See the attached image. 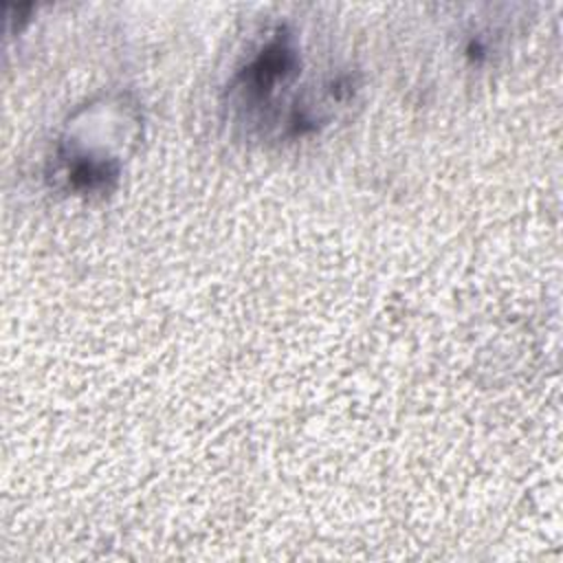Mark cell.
<instances>
[{"instance_id":"cell-1","label":"cell","mask_w":563,"mask_h":563,"mask_svg":"<svg viewBox=\"0 0 563 563\" xmlns=\"http://www.w3.org/2000/svg\"><path fill=\"white\" fill-rule=\"evenodd\" d=\"M299 68L301 57L295 33L288 26H277L235 75L231 86L235 106L257 114L273 110L279 95L299 77Z\"/></svg>"}]
</instances>
